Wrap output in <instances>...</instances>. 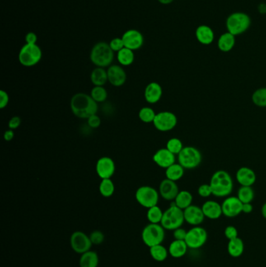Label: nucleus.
Wrapping results in <instances>:
<instances>
[{
  "mask_svg": "<svg viewBox=\"0 0 266 267\" xmlns=\"http://www.w3.org/2000/svg\"><path fill=\"white\" fill-rule=\"evenodd\" d=\"M71 109L77 118L88 119L91 116L97 114L99 105L91 95L80 92L71 98Z\"/></svg>",
  "mask_w": 266,
  "mask_h": 267,
  "instance_id": "1",
  "label": "nucleus"
},
{
  "mask_svg": "<svg viewBox=\"0 0 266 267\" xmlns=\"http://www.w3.org/2000/svg\"><path fill=\"white\" fill-rule=\"evenodd\" d=\"M212 188V195L217 198L230 196L234 190V180L227 171L217 170L212 174L209 182Z\"/></svg>",
  "mask_w": 266,
  "mask_h": 267,
  "instance_id": "2",
  "label": "nucleus"
},
{
  "mask_svg": "<svg viewBox=\"0 0 266 267\" xmlns=\"http://www.w3.org/2000/svg\"><path fill=\"white\" fill-rule=\"evenodd\" d=\"M113 59L114 52L109 46V44L100 42L93 46L90 54V59L96 67H109L111 66Z\"/></svg>",
  "mask_w": 266,
  "mask_h": 267,
  "instance_id": "3",
  "label": "nucleus"
},
{
  "mask_svg": "<svg viewBox=\"0 0 266 267\" xmlns=\"http://www.w3.org/2000/svg\"><path fill=\"white\" fill-rule=\"evenodd\" d=\"M185 222L184 210L176 206L174 202L170 207L164 211L163 216L160 224L167 231H174L176 229L181 227Z\"/></svg>",
  "mask_w": 266,
  "mask_h": 267,
  "instance_id": "4",
  "label": "nucleus"
},
{
  "mask_svg": "<svg viewBox=\"0 0 266 267\" xmlns=\"http://www.w3.org/2000/svg\"><path fill=\"white\" fill-rule=\"evenodd\" d=\"M251 20L250 16L243 12L233 13L226 19V29L228 32L234 36L241 35L250 28Z\"/></svg>",
  "mask_w": 266,
  "mask_h": 267,
  "instance_id": "5",
  "label": "nucleus"
},
{
  "mask_svg": "<svg viewBox=\"0 0 266 267\" xmlns=\"http://www.w3.org/2000/svg\"><path fill=\"white\" fill-rule=\"evenodd\" d=\"M165 236V229L160 223H149L144 227L141 232L144 244L149 248L162 244Z\"/></svg>",
  "mask_w": 266,
  "mask_h": 267,
  "instance_id": "6",
  "label": "nucleus"
},
{
  "mask_svg": "<svg viewBox=\"0 0 266 267\" xmlns=\"http://www.w3.org/2000/svg\"><path fill=\"white\" fill-rule=\"evenodd\" d=\"M178 163L185 170H193L202 163V155L199 149L193 146H184L177 155Z\"/></svg>",
  "mask_w": 266,
  "mask_h": 267,
  "instance_id": "7",
  "label": "nucleus"
},
{
  "mask_svg": "<svg viewBox=\"0 0 266 267\" xmlns=\"http://www.w3.org/2000/svg\"><path fill=\"white\" fill-rule=\"evenodd\" d=\"M42 57L43 52L37 44H25L19 52V62L24 67H34L40 62Z\"/></svg>",
  "mask_w": 266,
  "mask_h": 267,
  "instance_id": "8",
  "label": "nucleus"
},
{
  "mask_svg": "<svg viewBox=\"0 0 266 267\" xmlns=\"http://www.w3.org/2000/svg\"><path fill=\"white\" fill-rule=\"evenodd\" d=\"M160 193L155 188L151 186H141L137 188L135 193V198L138 204L145 208H149L157 206L160 200Z\"/></svg>",
  "mask_w": 266,
  "mask_h": 267,
  "instance_id": "9",
  "label": "nucleus"
},
{
  "mask_svg": "<svg viewBox=\"0 0 266 267\" xmlns=\"http://www.w3.org/2000/svg\"><path fill=\"white\" fill-rule=\"evenodd\" d=\"M177 123L178 119L175 114L170 111H162L156 114L152 124L159 132H167L174 130Z\"/></svg>",
  "mask_w": 266,
  "mask_h": 267,
  "instance_id": "10",
  "label": "nucleus"
},
{
  "mask_svg": "<svg viewBox=\"0 0 266 267\" xmlns=\"http://www.w3.org/2000/svg\"><path fill=\"white\" fill-rule=\"evenodd\" d=\"M208 240V233L206 229L200 226H195L190 229L187 233L185 241L188 248L198 249L202 247Z\"/></svg>",
  "mask_w": 266,
  "mask_h": 267,
  "instance_id": "11",
  "label": "nucleus"
},
{
  "mask_svg": "<svg viewBox=\"0 0 266 267\" xmlns=\"http://www.w3.org/2000/svg\"><path fill=\"white\" fill-rule=\"evenodd\" d=\"M92 243L89 235L82 231H77L73 233L71 237V246L73 251L78 254H83L91 250Z\"/></svg>",
  "mask_w": 266,
  "mask_h": 267,
  "instance_id": "12",
  "label": "nucleus"
},
{
  "mask_svg": "<svg viewBox=\"0 0 266 267\" xmlns=\"http://www.w3.org/2000/svg\"><path fill=\"white\" fill-rule=\"evenodd\" d=\"M97 175L101 179H109L114 175L116 171L115 163L108 156L99 158L95 165Z\"/></svg>",
  "mask_w": 266,
  "mask_h": 267,
  "instance_id": "13",
  "label": "nucleus"
},
{
  "mask_svg": "<svg viewBox=\"0 0 266 267\" xmlns=\"http://www.w3.org/2000/svg\"><path fill=\"white\" fill-rule=\"evenodd\" d=\"M222 215L228 218H234L242 213L243 203L237 196H228L222 204Z\"/></svg>",
  "mask_w": 266,
  "mask_h": 267,
  "instance_id": "14",
  "label": "nucleus"
},
{
  "mask_svg": "<svg viewBox=\"0 0 266 267\" xmlns=\"http://www.w3.org/2000/svg\"><path fill=\"white\" fill-rule=\"evenodd\" d=\"M124 46L131 50H137L144 44V37L139 30L131 29L126 31L122 36Z\"/></svg>",
  "mask_w": 266,
  "mask_h": 267,
  "instance_id": "15",
  "label": "nucleus"
},
{
  "mask_svg": "<svg viewBox=\"0 0 266 267\" xmlns=\"http://www.w3.org/2000/svg\"><path fill=\"white\" fill-rule=\"evenodd\" d=\"M108 80L114 87H121L127 81V73L119 65H111L107 69Z\"/></svg>",
  "mask_w": 266,
  "mask_h": 267,
  "instance_id": "16",
  "label": "nucleus"
},
{
  "mask_svg": "<svg viewBox=\"0 0 266 267\" xmlns=\"http://www.w3.org/2000/svg\"><path fill=\"white\" fill-rule=\"evenodd\" d=\"M184 214L185 222L193 227L200 226L206 219L202 207L194 206V205H192L185 208L184 210Z\"/></svg>",
  "mask_w": 266,
  "mask_h": 267,
  "instance_id": "17",
  "label": "nucleus"
},
{
  "mask_svg": "<svg viewBox=\"0 0 266 267\" xmlns=\"http://www.w3.org/2000/svg\"><path fill=\"white\" fill-rule=\"evenodd\" d=\"M160 196L166 201H174L179 193V187L175 181L165 178L162 180L159 187Z\"/></svg>",
  "mask_w": 266,
  "mask_h": 267,
  "instance_id": "18",
  "label": "nucleus"
},
{
  "mask_svg": "<svg viewBox=\"0 0 266 267\" xmlns=\"http://www.w3.org/2000/svg\"><path fill=\"white\" fill-rule=\"evenodd\" d=\"M154 163L161 168L167 169L176 163V156L166 148L157 150L152 157Z\"/></svg>",
  "mask_w": 266,
  "mask_h": 267,
  "instance_id": "19",
  "label": "nucleus"
},
{
  "mask_svg": "<svg viewBox=\"0 0 266 267\" xmlns=\"http://www.w3.org/2000/svg\"><path fill=\"white\" fill-rule=\"evenodd\" d=\"M256 174L252 169L242 166L236 173V180L240 186L252 187L256 182Z\"/></svg>",
  "mask_w": 266,
  "mask_h": 267,
  "instance_id": "20",
  "label": "nucleus"
},
{
  "mask_svg": "<svg viewBox=\"0 0 266 267\" xmlns=\"http://www.w3.org/2000/svg\"><path fill=\"white\" fill-rule=\"evenodd\" d=\"M163 88L157 82H151L145 89V99L148 104H155L160 101L163 97Z\"/></svg>",
  "mask_w": 266,
  "mask_h": 267,
  "instance_id": "21",
  "label": "nucleus"
},
{
  "mask_svg": "<svg viewBox=\"0 0 266 267\" xmlns=\"http://www.w3.org/2000/svg\"><path fill=\"white\" fill-rule=\"evenodd\" d=\"M202 208L206 218L210 220H218L222 215V205L216 201H206L202 205Z\"/></svg>",
  "mask_w": 266,
  "mask_h": 267,
  "instance_id": "22",
  "label": "nucleus"
},
{
  "mask_svg": "<svg viewBox=\"0 0 266 267\" xmlns=\"http://www.w3.org/2000/svg\"><path fill=\"white\" fill-rule=\"evenodd\" d=\"M188 246L185 241L174 239V241L170 243L168 250L169 255H171L172 257L179 259L184 257L188 252Z\"/></svg>",
  "mask_w": 266,
  "mask_h": 267,
  "instance_id": "23",
  "label": "nucleus"
},
{
  "mask_svg": "<svg viewBox=\"0 0 266 267\" xmlns=\"http://www.w3.org/2000/svg\"><path fill=\"white\" fill-rule=\"evenodd\" d=\"M195 35L198 42L201 44L206 45L212 44L215 38L213 30L207 25H201L198 27L196 30Z\"/></svg>",
  "mask_w": 266,
  "mask_h": 267,
  "instance_id": "24",
  "label": "nucleus"
},
{
  "mask_svg": "<svg viewBox=\"0 0 266 267\" xmlns=\"http://www.w3.org/2000/svg\"><path fill=\"white\" fill-rule=\"evenodd\" d=\"M99 263V257L96 252L89 250L81 254L79 259L80 267H98Z\"/></svg>",
  "mask_w": 266,
  "mask_h": 267,
  "instance_id": "25",
  "label": "nucleus"
},
{
  "mask_svg": "<svg viewBox=\"0 0 266 267\" xmlns=\"http://www.w3.org/2000/svg\"><path fill=\"white\" fill-rule=\"evenodd\" d=\"M235 43L236 39L234 35L230 32L224 33L218 40V48L223 53H228L234 49Z\"/></svg>",
  "mask_w": 266,
  "mask_h": 267,
  "instance_id": "26",
  "label": "nucleus"
},
{
  "mask_svg": "<svg viewBox=\"0 0 266 267\" xmlns=\"http://www.w3.org/2000/svg\"><path fill=\"white\" fill-rule=\"evenodd\" d=\"M227 251L231 257H240L244 251V241L239 237L230 240L228 243Z\"/></svg>",
  "mask_w": 266,
  "mask_h": 267,
  "instance_id": "27",
  "label": "nucleus"
},
{
  "mask_svg": "<svg viewBox=\"0 0 266 267\" xmlns=\"http://www.w3.org/2000/svg\"><path fill=\"white\" fill-rule=\"evenodd\" d=\"M90 78L94 86H105V84L109 82L107 71L103 67H96L93 70Z\"/></svg>",
  "mask_w": 266,
  "mask_h": 267,
  "instance_id": "28",
  "label": "nucleus"
},
{
  "mask_svg": "<svg viewBox=\"0 0 266 267\" xmlns=\"http://www.w3.org/2000/svg\"><path fill=\"white\" fill-rule=\"evenodd\" d=\"M184 173H185V169L179 163H175L169 166L167 169H165V178L169 180L177 182L184 177Z\"/></svg>",
  "mask_w": 266,
  "mask_h": 267,
  "instance_id": "29",
  "label": "nucleus"
},
{
  "mask_svg": "<svg viewBox=\"0 0 266 267\" xmlns=\"http://www.w3.org/2000/svg\"><path fill=\"white\" fill-rule=\"evenodd\" d=\"M174 202L177 207L184 210L185 208L192 206L193 203V195L189 191H179Z\"/></svg>",
  "mask_w": 266,
  "mask_h": 267,
  "instance_id": "30",
  "label": "nucleus"
},
{
  "mask_svg": "<svg viewBox=\"0 0 266 267\" xmlns=\"http://www.w3.org/2000/svg\"><path fill=\"white\" fill-rule=\"evenodd\" d=\"M117 60L119 64L124 67L131 66L134 61V53L133 51L127 48H123L117 53Z\"/></svg>",
  "mask_w": 266,
  "mask_h": 267,
  "instance_id": "31",
  "label": "nucleus"
},
{
  "mask_svg": "<svg viewBox=\"0 0 266 267\" xmlns=\"http://www.w3.org/2000/svg\"><path fill=\"white\" fill-rule=\"evenodd\" d=\"M149 252L151 258L156 262L165 261L169 255V250L162 244L150 248Z\"/></svg>",
  "mask_w": 266,
  "mask_h": 267,
  "instance_id": "32",
  "label": "nucleus"
},
{
  "mask_svg": "<svg viewBox=\"0 0 266 267\" xmlns=\"http://www.w3.org/2000/svg\"><path fill=\"white\" fill-rule=\"evenodd\" d=\"M99 193L105 198H109L113 196L115 193V184L113 183L111 178L109 179H102L101 183L99 184Z\"/></svg>",
  "mask_w": 266,
  "mask_h": 267,
  "instance_id": "33",
  "label": "nucleus"
},
{
  "mask_svg": "<svg viewBox=\"0 0 266 267\" xmlns=\"http://www.w3.org/2000/svg\"><path fill=\"white\" fill-rule=\"evenodd\" d=\"M237 198L242 203H251L254 198V191L252 187L240 186L237 191Z\"/></svg>",
  "mask_w": 266,
  "mask_h": 267,
  "instance_id": "34",
  "label": "nucleus"
},
{
  "mask_svg": "<svg viewBox=\"0 0 266 267\" xmlns=\"http://www.w3.org/2000/svg\"><path fill=\"white\" fill-rule=\"evenodd\" d=\"M251 100L252 103L258 107H266V87L255 90L252 94Z\"/></svg>",
  "mask_w": 266,
  "mask_h": 267,
  "instance_id": "35",
  "label": "nucleus"
},
{
  "mask_svg": "<svg viewBox=\"0 0 266 267\" xmlns=\"http://www.w3.org/2000/svg\"><path fill=\"white\" fill-rule=\"evenodd\" d=\"M163 211L157 206L148 208L147 219L150 223H161L162 219L163 216Z\"/></svg>",
  "mask_w": 266,
  "mask_h": 267,
  "instance_id": "36",
  "label": "nucleus"
},
{
  "mask_svg": "<svg viewBox=\"0 0 266 267\" xmlns=\"http://www.w3.org/2000/svg\"><path fill=\"white\" fill-rule=\"evenodd\" d=\"M155 116H156V114H155V110L148 106L141 108L138 113V118L145 124L153 123Z\"/></svg>",
  "mask_w": 266,
  "mask_h": 267,
  "instance_id": "37",
  "label": "nucleus"
},
{
  "mask_svg": "<svg viewBox=\"0 0 266 267\" xmlns=\"http://www.w3.org/2000/svg\"><path fill=\"white\" fill-rule=\"evenodd\" d=\"M90 95L97 104H100L104 103L106 100L108 98V92L104 86H94L91 89Z\"/></svg>",
  "mask_w": 266,
  "mask_h": 267,
  "instance_id": "38",
  "label": "nucleus"
},
{
  "mask_svg": "<svg viewBox=\"0 0 266 267\" xmlns=\"http://www.w3.org/2000/svg\"><path fill=\"white\" fill-rule=\"evenodd\" d=\"M184 147L181 140L178 138H172L168 140L166 146H165V148L170 151L172 153L174 154L175 156H177L178 154L181 152Z\"/></svg>",
  "mask_w": 266,
  "mask_h": 267,
  "instance_id": "39",
  "label": "nucleus"
},
{
  "mask_svg": "<svg viewBox=\"0 0 266 267\" xmlns=\"http://www.w3.org/2000/svg\"><path fill=\"white\" fill-rule=\"evenodd\" d=\"M91 243L94 245H100L105 241V235L101 231H92L89 235Z\"/></svg>",
  "mask_w": 266,
  "mask_h": 267,
  "instance_id": "40",
  "label": "nucleus"
},
{
  "mask_svg": "<svg viewBox=\"0 0 266 267\" xmlns=\"http://www.w3.org/2000/svg\"><path fill=\"white\" fill-rule=\"evenodd\" d=\"M198 193L202 198H208L212 195V188L209 184H202L198 187Z\"/></svg>",
  "mask_w": 266,
  "mask_h": 267,
  "instance_id": "41",
  "label": "nucleus"
},
{
  "mask_svg": "<svg viewBox=\"0 0 266 267\" xmlns=\"http://www.w3.org/2000/svg\"><path fill=\"white\" fill-rule=\"evenodd\" d=\"M109 46L113 49V52H117L118 53L121 49H123L124 48V43H123V39L122 38H115L111 40V42L109 43Z\"/></svg>",
  "mask_w": 266,
  "mask_h": 267,
  "instance_id": "42",
  "label": "nucleus"
},
{
  "mask_svg": "<svg viewBox=\"0 0 266 267\" xmlns=\"http://www.w3.org/2000/svg\"><path fill=\"white\" fill-rule=\"evenodd\" d=\"M224 235L229 241L236 238V237H238L237 229L234 226H228L224 231Z\"/></svg>",
  "mask_w": 266,
  "mask_h": 267,
  "instance_id": "43",
  "label": "nucleus"
},
{
  "mask_svg": "<svg viewBox=\"0 0 266 267\" xmlns=\"http://www.w3.org/2000/svg\"><path fill=\"white\" fill-rule=\"evenodd\" d=\"M88 125L92 129H97L101 125V119L97 114L92 115L88 118Z\"/></svg>",
  "mask_w": 266,
  "mask_h": 267,
  "instance_id": "44",
  "label": "nucleus"
},
{
  "mask_svg": "<svg viewBox=\"0 0 266 267\" xmlns=\"http://www.w3.org/2000/svg\"><path fill=\"white\" fill-rule=\"evenodd\" d=\"M10 103V96L4 90L0 91V109H4Z\"/></svg>",
  "mask_w": 266,
  "mask_h": 267,
  "instance_id": "45",
  "label": "nucleus"
},
{
  "mask_svg": "<svg viewBox=\"0 0 266 267\" xmlns=\"http://www.w3.org/2000/svg\"><path fill=\"white\" fill-rule=\"evenodd\" d=\"M188 231L185 229L179 227L174 231V237L175 240H182L185 241L186 236H187Z\"/></svg>",
  "mask_w": 266,
  "mask_h": 267,
  "instance_id": "46",
  "label": "nucleus"
},
{
  "mask_svg": "<svg viewBox=\"0 0 266 267\" xmlns=\"http://www.w3.org/2000/svg\"><path fill=\"white\" fill-rule=\"evenodd\" d=\"M21 124V119L17 116L13 117L11 119L9 120L8 127L9 129L15 130L17 129Z\"/></svg>",
  "mask_w": 266,
  "mask_h": 267,
  "instance_id": "47",
  "label": "nucleus"
},
{
  "mask_svg": "<svg viewBox=\"0 0 266 267\" xmlns=\"http://www.w3.org/2000/svg\"><path fill=\"white\" fill-rule=\"evenodd\" d=\"M25 41H26V44H35L38 41V37L35 33L29 32L25 36Z\"/></svg>",
  "mask_w": 266,
  "mask_h": 267,
  "instance_id": "48",
  "label": "nucleus"
},
{
  "mask_svg": "<svg viewBox=\"0 0 266 267\" xmlns=\"http://www.w3.org/2000/svg\"><path fill=\"white\" fill-rule=\"evenodd\" d=\"M3 137H4V140L6 142L12 141L14 138H15V132H14V130L9 129L6 131Z\"/></svg>",
  "mask_w": 266,
  "mask_h": 267,
  "instance_id": "49",
  "label": "nucleus"
},
{
  "mask_svg": "<svg viewBox=\"0 0 266 267\" xmlns=\"http://www.w3.org/2000/svg\"><path fill=\"white\" fill-rule=\"evenodd\" d=\"M253 206L251 203H243V207H242V213H246V214H249L253 211Z\"/></svg>",
  "mask_w": 266,
  "mask_h": 267,
  "instance_id": "50",
  "label": "nucleus"
},
{
  "mask_svg": "<svg viewBox=\"0 0 266 267\" xmlns=\"http://www.w3.org/2000/svg\"><path fill=\"white\" fill-rule=\"evenodd\" d=\"M262 217H264L266 220V203H265L262 207Z\"/></svg>",
  "mask_w": 266,
  "mask_h": 267,
  "instance_id": "51",
  "label": "nucleus"
},
{
  "mask_svg": "<svg viewBox=\"0 0 266 267\" xmlns=\"http://www.w3.org/2000/svg\"><path fill=\"white\" fill-rule=\"evenodd\" d=\"M158 1H159L160 3H162V4L167 5L174 2V0H158Z\"/></svg>",
  "mask_w": 266,
  "mask_h": 267,
  "instance_id": "52",
  "label": "nucleus"
}]
</instances>
